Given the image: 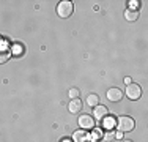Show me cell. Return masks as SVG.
I'll list each match as a JSON object with an SVG mask.
<instances>
[{
  "label": "cell",
  "instance_id": "19",
  "mask_svg": "<svg viewBox=\"0 0 148 142\" xmlns=\"http://www.w3.org/2000/svg\"><path fill=\"white\" fill-rule=\"evenodd\" d=\"M62 142H69V141H68V139H65V141H62Z\"/></svg>",
  "mask_w": 148,
  "mask_h": 142
},
{
  "label": "cell",
  "instance_id": "2",
  "mask_svg": "<svg viewBox=\"0 0 148 142\" xmlns=\"http://www.w3.org/2000/svg\"><path fill=\"white\" fill-rule=\"evenodd\" d=\"M74 11V5L73 2H69V0H63V2H60L57 5V13L60 17H63V19H66V17H69Z\"/></svg>",
  "mask_w": 148,
  "mask_h": 142
},
{
  "label": "cell",
  "instance_id": "4",
  "mask_svg": "<svg viewBox=\"0 0 148 142\" xmlns=\"http://www.w3.org/2000/svg\"><path fill=\"white\" fill-rule=\"evenodd\" d=\"M79 126L84 128V130H93L95 128V119L88 114H84V115L79 117Z\"/></svg>",
  "mask_w": 148,
  "mask_h": 142
},
{
  "label": "cell",
  "instance_id": "16",
  "mask_svg": "<svg viewBox=\"0 0 148 142\" xmlns=\"http://www.w3.org/2000/svg\"><path fill=\"white\" fill-rule=\"evenodd\" d=\"M21 51H22V48H21V46H17V48H16V52H17V54H16V55H19Z\"/></svg>",
  "mask_w": 148,
  "mask_h": 142
},
{
  "label": "cell",
  "instance_id": "20",
  "mask_svg": "<svg viewBox=\"0 0 148 142\" xmlns=\"http://www.w3.org/2000/svg\"><path fill=\"white\" fill-rule=\"evenodd\" d=\"M0 41H2V37H0Z\"/></svg>",
  "mask_w": 148,
  "mask_h": 142
},
{
  "label": "cell",
  "instance_id": "13",
  "mask_svg": "<svg viewBox=\"0 0 148 142\" xmlns=\"http://www.w3.org/2000/svg\"><path fill=\"white\" fill-rule=\"evenodd\" d=\"M106 128H110V126H114L115 125V120H106Z\"/></svg>",
  "mask_w": 148,
  "mask_h": 142
},
{
  "label": "cell",
  "instance_id": "14",
  "mask_svg": "<svg viewBox=\"0 0 148 142\" xmlns=\"http://www.w3.org/2000/svg\"><path fill=\"white\" fill-rule=\"evenodd\" d=\"M114 137H115L114 133H107V134H106V139H107V141H112Z\"/></svg>",
  "mask_w": 148,
  "mask_h": 142
},
{
  "label": "cell",
  "instance_id": "18",
  "mask_svg": "<svg viewBox=\"0 0 148 142\" xmlns=\"http://www.w3.org/2000/svg\"><path fill=\"white\" fill-rule=\"evenodd\" d=\"M123 142H132V141H129V139H126V141H123Z\"/></svg>",
  "mask_w": 148,
  "mask_h": 142
},
{
  "label": "cell",
  "instance_id": "17",
  "mask_svg": "<svg viewBox=\"0 0 148 142\" xmlns=\"http://www.w3.org/2000/svg\"><path fill=\"white\" fill-rule=\"evenodd\" d=\"M125 84H128V85L131 84V77H126V79H125Z\"/></svg>",
  "mask_w": 148,
  "mask_h": 142
},
{
  "label": "cell",
  "instance_id": "12",
  "mask_svg": "<svg viewBox=\"0 0 148 142\" xmlns=\"http://www.w3.org/2000/svg\"><path fill=\"white\" fill-rule=\"evenodd\" d=\"M69 97H71V99L79 98V90H77V88H71V90H69Z\"/></svg>",
  "mask_w": 148,
  "mask_h": 142
},
{
  "label": "cell",
  "instance_id": "15",
  "mask_svg": "<svg viewBox=\"0 0 148 142\" xmlns=\"http://www.w3.org/2000/svg\"><path fill=\"white\" fill-rule=\"evenodd\" d=\"M115 137H117V139H123V133H121V131H118V133L115 134Z\"/></svg>",
  "mask_w": 148,
  "mask_h": 142
},
{
  "label": "cell",
  "instance_id": "3",
  "mask_svg": "<svg viewBox=\"0 0 148 142\" xmlns=\"http://www.w3.org/2000/svg\"><path fill=\"white\" fill-rule=\"evenodd\" d=\"M126 97H128L129 99H139L140 97H142V87H140L139 84H129L126 85Z\"/></svg>",
  "mask_w": 148,
  "mask_h": 142
},
{
  "label": "cell",
  "instance_id": "7",
  "mask_svg": "<svg viewBox=\"0 0 148 142\" xmlns=\"http://www.w3.org/2000/svg\"><path fill=\"white\" fill-rule=\"evenodd\" d=\"M82 101H80L79 98H74L71 99V103L68 104V109H69V112L71 114H79L80 111H82Z\"/></svg>",
  "mask_w": 148,
  "mask_h": 142
},
{
  "label": "cell",
  "instance_id": "10",
  "mask_svg": "<svg viewBox=\"0 0 148 142\" xmlns=\"http://www.w3.org/2000/svg\"><path fill=\"white\" fill-rule=\"evenodd\" d=\"M87 104L88 106H98L99 104V97H98L96 93H91L87 97Z\"/></svg>",
  "mask_w": 148,
  "mask_h": 142
},
{
  "label": "cell",
  "instance_id": "8",
  "mask_svg": "<svg viewBox=\"0 0 148 142\" xmlns=\"http://www.w3.org/2000/svg\"><path fill=\"white\" fill-rule=\"evenodd\" d=\"M107 98L110 99V101H120V99L123 98V92L120 90V88H109L107 92Z\"/></svg>",
  "mask_w": 148,
  "mask_h": 142
},
{
  "label": "cell",
  "instance_id": "5",
  "mask_svg": "<svg viewBox=\"0 0 148 142\" xmlns=\"http://www.w3.org/2000/svg\"><path fill=\"white\" fill-rule=\"evenodd\" d=\"M91 136L87 130H77L76 133L73 134V141L74 142H90Z\"/></svg>",
  "mask_w": 148,
  "mask_h": 142
},
{
  "label": "cell",
  "instance_id": "11",
  "mask_svg": "<svg viewBox=\"0 0 148 142\" xmlns=\"http://www.w3.org/2000/svg\"><path fill=\"white\" fill-rule=\"evenodd\" d=\"M10 55H11V54H10L8 51H5V49H2V51H0V63H5L6 60L10 59Z\"/></svg>",
  "mask_w": 148,
  "mask_h": 142
},
{
  "label": "cell",
  "instance_id": "6",
  "mask_svg": "<svg viewBox=\"0 0 148 142\" xmlns=\"http://www.w3.org/2000/svg\"><path fill=\"white\" fill-rule=\"evenodd\" d=\"M107 114H109V111H107V108H106V106H103V104L95 106V109H93V117H95V119H98V120H104Z\"/></svg>",
  "mask_w": 148,
  "mask_h": 142
},
{
  "label": "cell",
  "instance_id": "9",
  "mask_svg": "<svg viewBox=\"0 0 148 142\" xmlns=\"http://www.w3.org/2000/svg\"><path fill=\"white\" fill-rule=\"evenodd\" d=\"M125 17H126V21H129V22H134V21L139 19V11H137L136 8H128L125 11Z\"/></svg>",
  "mask_w": 148,
  "mask_h": 142
},
{
  "label": "cell",
  "instance_id": "1",
  "mask_svg": "<svg viewBox=\"0 0 148 142\" xmlns=\"http://www.w3.org/2000/svg\"><path fill=\"white\" fill-rule=\"evenodd\" d=\"M118 130L121 131V133H129V131H132L134 128H136V122H134L132 117L129 115H123L118 119Z\"/></svg>",
  "mask_w": 148,
  "mask_h": 142
}]
</instances>
